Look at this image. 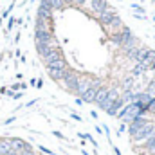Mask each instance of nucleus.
Masks as SVG:
<instances>
[{
    "label": "nucleus",
    "instance_id": "nucleus-8",
    "mask_svg": "<svg viewBox=\"0 0 155 155\" xmlns=\"http://www.w3.org/2000/svg\"><path fill=\"white\" fill-rule=\"evenodd\" d=\"M117 13L116 11H112V9H107V11H103L101 15H99V22L105 25V27H108V25H112V22L116 20Z\"/></svg>",
    "mask_w": 155,
    "mask_h": 155
},
{
    "label": "nucleus",
    "instance_id": "nucleus-29",
    "mask_svg": "<svg viewBox=\"0 0 155 155\" xmlns=\"http://www.w3.org/2000/svg\"><path fill=\"white\" fill-rule=\"evenodd\" d=\"M22 96H24V92H15V94H13L11 97H13V99H20Z\"/></svg>",
    "mask_w": 155,
    "mask_h": 155
},
{
    "label": "nucleus",
    "instance_id": "nucleus-23",
    "mask_svg": "<svg viewBox=\"0 0 155 155\" xmlns=\"http://www.w3.org/2000/svg\"><path fill=\"white\" fill-rule=\"evenodd\" d=\"M38 150H40V152H41V153H45V155H56V153H54V152H52V150H49L47 146H41V144H40V146H38Z\"/></svg>",
    "mask_w": 155,
    "mask_h": 155
},
{
    "label": "nucleus",
    "instance_id": "nucleus-20",
    "mask_svg": "<svg viewBox=\"0 0 155 155\" xmlns=\"http://www.w3.org/2000/svg\"><path fill=\"white\" fill-rule=\"evenodd\" d=\"M132 85H134V78H126L124 83H123V88L124 90H132Z\"/></svg>",
    "mask_w": 155,
    "mask_h": 155
},
{
    "label": "nucleus",
    "instance_id": "nucleus-42",
    "mask_svg": "<svg viewBox=\"0 0 155 155\" xmlns=\"http://www.w3.org/2000/svg\"><path fill=\"white\" fill-rule=\"evenodd\" d=\"M0 60H2V52H0Z\"/></svg>",
    "mask_w": 155,
    "mask_h": 155
},
{
    "label": "nucleus",
    "instance_id": "nucleus-28",
    "mask_svg": "<svg viewBox=\"0 0 155 155\" xmlns=\"http://www.w3.org/2000/svg\"><path fill=\"white\" fill-rule=\"evenodd\" d=\"M15 119H16V116H11V117H7V119L4 121V124H11V123H13Z\"/></svg>",
    "mask_w": 155,
    "mask_h": 155
},
{
    "label": "nucleus",
    "instance_id": "nucleus-43",
    "mask_svg": "<svg viewBox=\"0 0 155 155\" xmlns=\"http://www.w3.org/2000/svg\"><path fill=\"white\" fill-rule=\"evenodd\" d=\"M31 2H35V0H31Z\"/></svg>",
    "mask_w": 155,
    "mask_h": 155
},
{
    "label": "nucleus",
    "instance_id": "nucleus-6",
    "mask_svg": "<svg viewBox=\"0 0 155 155\" xmlns=\"http://www.w3.org/2000/svg\"><path fill=\"white\" fill-rule=\"evenodd\" d=\"M92 83H94V79H90V78H79L78 79V88H76V96H83L90 87H92Z\"/></svg>",
    "mask_w": 155,
    "mask_h": 155
},
{
    "label": "nucleus",
    "instance_id": "nucleus-26",
    "mask_svg": "<svg viewBox=\"0 0 155 155\" xmlns=\"http://www.w3.org/2000/svg\"><path fill=\"white\" fill-rule=\"evenodd\" d=\"M20 155H36V153H35V150H33V146H29V148H25V150H24V152H22Z\"/></svg>",
    "mask_w": 155,
    "mask_h": 155
},
{
    "label": "nucleus",
    "instance_id": "nucleus-45",
    "mask_svg": "<svg viewBox=\"0 0 155 155\" xmlns=\"http://www.w3.org/2000/svg\"><path fill=\"white\" fill-rule=\"evenodd\" d=\"M153 20H155V16H153Z\"/></svg>",
    "mask_w": 155,
    "mask_h": 155
},
{
    "label": "nucleus",
    "instance_id": "nucleus-41",
    "mask_svg": "<svg viewBox=\"0 0 155 155\" xmlns=\"http://www.w3.org/2000/svg\"><path fill=\"white\" fill-rule=\"evenodd\" d=\"M0 27H2V18H0Z\"/></svg>",
    "mask_w": 155,
    "mask_h": 155
},
{
    "label": "nucleus",
    "instance_id": "nucleus-2",
    "mask_svg": "<svg viewBox=\"0 0 155 155\" xmlns=\"http://www.w3.org/2000/svg\"><path fill=\"white\" fill-rule=\"evenodd\" d=\"M78 79H79V76H78L74 71H67V72H65V78H63L61 81H63V85H65V88H67V90H71V92H74V94H76Z\"/></svg>",
    "mask_w": 155,
    "mask_h": 155
},
{
    "label": "nucleus",
    "instance_id": "nucleus-30",
    "mask_svg": "<svg viewBox=\"0 0 155 155\" xmlns=\"http://www.w3.org/2000/svg\"><path fill=\"white\" fill-rule=\"evenodd\" d=\"M71 117H72V119H74V121H81V117L78 116L76 112H71Z\"/></svg>",
    "mask_w": 155,
    "mask_h": 155
},
{
    "label": "nucleus",
    "instance_id": "nucleus-14",
    "mask_svg": "<svg viewBox=\"0 0 155 155\" xmlns=\"http://www.w3.org/2000/svg\"><path fill=\"white\" fill-rule=\"evenodd\" d=\"M67 71H69V69H47L51 79H54V81H61V79L65 78V72H67Z\"/></svg>",
    "mask_w": 155,
    "mask_h": 155
},
{
    "label": "nucleus",
    "instance_id": "nucleus-4",
    "mask_svg": "<svg viewBox=\"0 0 155 155\" xmlns=\"http://www.w3.org/2000/svg\"><path fill=\"white\" fill-rule=\"evenodd\" d=\"M99 88H101L99 81H96V79H94L92 87H90V88H88V90H87L83 96H81V99H83L85 103H94V101H96V96H97V90H99Z\"/></svg>",
    "mask_w": 155,
    "mask_h": 155
},
{
    "label": "nucleus",
    "instance_id": "nucleus-36",
    "mask_svg": "<svg viewBox=\"0 0 155 155\" xmlns=\"http://www.w3.org/2000/svg\"><path fill=\"white\" fill-rule=\"evenodd\" d=\"M90 116L94 117V119H97V112H96V110H92V112H90Z\"/></svg>",
    "mask_w": 155,
    "mask_h": 155
},
{
    "label": "nucleus",
    "instance_id": "nucleus-10",
    "mask_svg": "<svg viewBox=\"0 0 155 155\" xmlns=\"http://www.w3.org/2000/svg\"><path fill=\"white\" fill-rule=\"evenodd\" d=\"M35 40L36 41H52L54 36H52V31H49V29H35Z\"/></svg>",
    "mask_w": 155,
    "mask_h": 155
},
{
    "label": "nucleus",
    "instance_id": "nucleus-12",
    "mask_svg": "<svg viewBox=\"0 0 155 155\" xmlns=\"http://www.w3.org/2000/svg\"><path fill=\"white\" fill-rule=\"evenodd\" d=\"M11 152H13V146L9 137H0V155H9Z\"/></svg>",
    "mask_w": 155,
    "mask_h": 155
},
{
    "label": "nucleus",
    "instance_id": "nucleus-11",
    "mask_svg": "<svg viewBox=\"0 0 155 155\" xmlns=\"http://www.w3.org/2000/svg\"><path fill=\"white\" fill-rule=\"evenodd\" d=\"M123 107H124V101H123V99L119 97V99H116V101H114V103H112V105H110V107L107 108V114H108L110 117H117L119 110H121Z\"/></svg>",
    "mask_w": 155,
    "mask_h": 155
},
{
    "label": "nucleus",
    "instance_id": "nucleus-18",
    "mask_svg": "<svg viewBox=\"0 0 155 155\" xmlns=\"http://www.w3.org/2000/svg\"><path fill=\"white\" fill-rule=\"evenodd\" d=\"M144 92H146L150 97H155V79H152V81H150V85H148V88H146Z\"/></svg>",
    "mask_w": 155,
    "mask_h": 155
},
{
    "label": "nucleus",
    "instance_id": "nucleus-24",
    "mask_svg": "<svg viewBox=\"0 0 155 155\" xmlns=\"http://www.w3.org/2000/svg\"><path fill=\"white\" fill-rule=\"evenodd\" d=\"M13 7H15V4H11V5H9V7H7L4 13H2V16H0V18H2V20H4V18H7V16H9V13L13 11Z\"/></svg>",
    "mask_w": 155,
    "mask_h": 155
},
{
    "label": "nucleus",
    "instance_id": "nucleus-9",
    "mask_svg": "<svg viewBox=\"0 0 155 155\" xmlns=\"http://www.w3.org/2000/svg\"><path fill=\"white\" fill-rule=\"evenodd\" d=\"M9 141H11L13 150H15V152H18V153H22L25 148H29V146H31L27 141H24V139H20V137H9Z\"/></svg>",
    "mask_w": 155,
    "mask_h": 155
},
{
    "label": "nucleus",
    "instance_id": "nucleus-31",
    "mask_svg": "<svg viewBox=\"0 0 155 155\" xmlns=\"http://www.w3.org/2000/svg\"><path fill=\"white\" fill-rule=\"evenodd\" d=\"M43 87V79H36V88H41Z\"/></svg>",
    "mask_w": 155,
    "mask_h": 155
},
{
    "label": "nucleus",
    "instance_id": "nucleus-16",
    "mask_svg": "<svg viewBox=\"0 0 155 155\" xmlns=\"http://www.w3.org/2000/svg\"><path fill=\"white\" fill-rule=\"evenodd\" d=\"M107 94H108V88L101 87V88L97 90V96H96V101H94V103H96V105L99 107V105H101V103H103V101L107 99Z\"/></svg>",
    "mask_w": 155,
    "mask_h": 155
},
{
    "label": "nucleus",
    "instance_id": "nucleus-13",
    "mask_svg": "<svg viewBox=\"0 0 155 155\" xmlns=\"http://www.w3.org/2000/svg\"><path fill=\"white\" fill-rule=\"evenodd\" d=\"M90 2H92V11H94V13H97V15H101L103 11H107V9H108L107 0H90Z\"/></svg>",
    "mask_w": 155,
    "mask_h": 155
},
{
    "label": "nucleus",
    "instance_id": "nucleus-39",
    "mask_svg": "<svg viewBox=\"0 0 155 155\" xmlns=\"http://www.w3.org/2000/svg\"><path fill=\"white\" fill-rule=\"evenodd\" d=\"M9 155H20V153H18V152H15V150H13V152H11V153H9Z\"/></svg>",
    "mask_w": 155,
    "mask_h": 155
},
{
    "label": "nucleus",
    "instance_id": "nucleus-21",
    "mask_svg": "<svg viewBox=\"0 0 155 155\" xmlns=\"http://www.w3.org/2000/svg\"><path fill=\"white\" fill-rule=\"evenodd\" d=\"M25 88H27V85H25V83H15V85H11V88H9V90H13V92H15V90H25Z\"/></svg>",
    "mask_w": 155,
    "mask_h": 155
},
{
    "label": "nucleus",
    "instance_id": "nucleus-22",
    "mask_svg": "<svg viewBox=\"0 0 155 155\" xmlns=\"http://www.w3.org/2000/svg\"><path fill=\"white\" fill-rule=\"evenodd\" d=\"M51 4H52V9H63L65 7L63 0H51Z\"/></svg>",
    "mask_w": 155,
    "mask_h": 155
},
{
    "label": "nucleus",
    "instance_id": "nucleus-3",
    "mask_svg": "<svg viewBox=\"0 0 155 155\" xmlns=\"http://www.w3.org/2000/svg\"><path fill=\"white\" fill-rule=\"evenodd\" d=\"M150 121L146 119V117H135L132 123H128V134H130V137H134L144 124H148Z\"/></svg>",
    "mask_w": 155,
    "mask_h": 155
},
{
    "label": "nucleus",
    "instance_id": "nucleus-40",
    "mask_svg": "<svg viewBox=\"0 0 155 155\" xmlns=\"http://www.w3.org/2000/svg\"><path fill=\"white\" fill-rule=\"evenodd\" d=\"M148 155H155V152H152V153H148Z\"/></svg>",
    "mask_w": 155,
    "mask_h": 155
},
{
    "label": "nucleus",
    "instance_id": "nucleus-38",
    "mask_svg": "<svg viewBox=\"0 0 155 155\" xmlns=\"http://www.w3.org/2000/svg\"><path fill=\"white\" fill-rule=\"evenodd\" d=\"M114 153H116V155H121V152H119V148H114Z\"/></svg>",
    "mask_w": 155,
    "mask_h": 155
},
{
    "label": "nucleus",
    "instance_id": "nucleus-17",
    "mask_svg": "<svg viewBox=\"0 0 155 155\" xmlns=\"http://www.w3.org/2000/svg\"><path fill=\"white\" fill-rule=\"evenodd\" d=\"M146 71H148V69H146V65H144V63H137V65L134 67L132 74H134V76H141V74H144Z\"/></svg>",
    "mask_w": 155,
    "mask_h": 155
},
{
    "label": "nucleus",
    "instance_id": "nucleus-33",
    "mask_svg": "<svg viewBox=\"0 0 155 155\" xmlns=\"http://www.w3.org/2000/svg\"><path fill=\"white\" fill-rule=\"evenodd\" d=\"M85 2H87V0H74L76 5H85Z\"/></svg>",
    "mask_w": 155,
    "mask_h": 155
},
{
    "label": "nucleus",
    "instance_id": "nucleus-15",
    "mask_svg": "<svg viewBox=\"0 0 155 155\" xmlns=\"http://www.w3.org/2000/svg\"><path fill=\"white\" fill-rule=\"evenodd\" d=\"M143 148L146 150V153H152V152H155V134L152 135V137H148L146 141H143Z\"/></svg>",
    "mask_w": 155,
    "mask_h": 155
},
{
    "label": "nucleus",
    "instance_id": "nucleus-32",
    "mask_svg": "<svg viewBox=\"0 0 155 155\" xmlns=\"http://www.w3.org/2000/svg\"><path fill=\"white\" fill-rule=\"evenodd\" d=\"M52 135H56V137H60V139H65V137H63V134H60V132H56V130L52 132Z\"/></svg>",
    "mask_w": 155,
    "mask_h": 155
},
{
    "label": "nucleus",
    "instance_id": "nucleus-44",
    "mask_svg": "<svg viewBox=\"0 0 155 155\" xmlns=\"http://www.w3.org/2000/svg\"><path fill=\"white\" fill-rule=\"evenodd\" d=\"M152 2H155V0H152Z\"/></svg>",
    "mask_w": 155,
    "mask_h": 155
},
{
    "label": "nucleus",
    "instance_id": "nucleus-35",
    "mask_svg": "<svg viewBox=\"0 0 155 155\" xmlns=\"http://www.w3.org/2000/svg\"><path fill=\"white\" fill-rule=\"evenodd\" d=\"M76 105H79V107L83 105V99H81V97H78V99H76Z\"/></svg>",
    "mask_w": 155,
    "mask_h": 155
},
{
    "label": "nucleus",
    "instance_id": "nucleus-27",
    "mask_svg": "<svg viewBox=\"0 0 155 155\" xmlns=\"http://www.w3.org/2000/svg\"><path fill=\"white\" fill-rule=\"evenodd\" d=\"M15 24H16V18H9V22H7V31H11Z\"/></svg>",
    "mask_w": 155,
    "mask_h": 155
},
{
    "label": "nucleus",
    "instance_id": "nucleus-7",
    "mask_svg": "<svg viewBox=\"0 0 155 155\" xmlns=\"http://www.w3.org/2000/svg\"><path fill=\"white\" fill-rule=\"evenodd\" d=\"M61 58H63V54H61L60 47H56V49H52L47 56H43V63H45V67H49V65H52L54 61H58V60H61Z\"/></svg>",
    "mask_w": 155,
    "mask_h": 155
},
{
    "label": "nucleus",
    "instance_id": "nucleus-37",
    "mask_svg": "<svg viewBox=\"0 0 155 155\" xmlns=\"http://www.w3.org/2000/svg\"><path fill=\"white\" fill-rule=\"evenodd\" d=\"M63 4H74V0H63Z\"/></svg>",
    "mask_w": 155,
    "mask_h": 155
},
{
    "label": "nucleus",
    "instance_id": "nucleus-5",
    "mask_svg": "<svg viewBox=\"0 0 155 155\" xmlns=\"http://www.w3.org/2000/svg\"><path fill=\"white\" fill-rule=\"evenodd\" d=\"M119 97H121V94H119V90H117V88H108L107 99H105V101H103V103L99 105V108L107 112V108H108V107H110V105H112V103H114L116 99H119Z\"/></svg>",
    "mask_w": 155,
    "mask_h": 155
},
{
    "label": "nucleus",
    "instance_id": "nucleus-34",
    "mask_svg": "<svg viewBox=\"0 0 155 155\" xmlns=\"http://www.w3.org/2000/svg\"><path fill=\"white\" fill-rule=\"evenodd\" d=\"M36 101H38V99H33V101H29V103H27V105H25V107H33V105H35V103H36Z\"/></svg>",
    "mask_w": 155,
    "mask_h": 155
},
{
    "label": "nucleus",
    "instance_id": "nucleus-1",
    "mask_svg": "<svg viewBox=\"0 0 155 155\" xmlns=\"http://www.w3.org/2000/svg\"><path fill=\"white\" fill-rule=\"evenodd\" d=\"M153 134H155V124L150 121V123H148V124H144V126H143V128H141L134 137H132V139H134V141H137V143H141V141H146L148 137H152Z\"/></svg>",
    "mask_w": 155,
    "mask_h": 155
},
{
    "label": "nucleus",
    "instance_id": "nucleus-19",
    "mask_svg": "<svg viewBox=\"0 0 155 155\" xmlns=\"http://www.w3.org/2000/svg\"><path fill=\"white\" fill-rule=\"evenodd\" d=\"M40 7H41V9H45V11H54V9H52L51 0H40Z\"/></svg>",
    "mask_w": 155,
    "mask_h": 155
},
{
    "label": "nucleus",
    "instance_id": "nucleus-25",
    "mask_svg": "<svg viewBox=\"0 0 155 155\" xmlns=\"http://www.w3.org/2000/svg\"><path fill=\"white\" fill-rule=\"evenodd\" d=\"M148 112L155 114V97H152V99H150V103H148Z\"/></svg>",
    "mask_w": 155,
    "mask_h": 155
}]
</instances>
